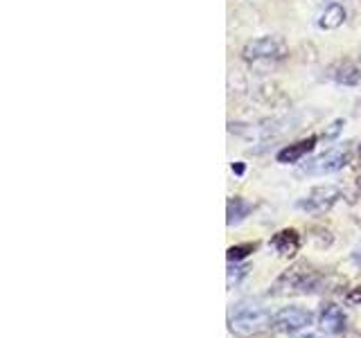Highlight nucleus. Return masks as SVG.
Returning a JSON list of instances; mask_svg holds the SVG:
<instances>
[{
    "instance_id": "nucleus-4",
    "label": "nucleus",
    "mask_w": 361,
    "mask_h": 338,
    "mask_svg": "<svg viewBox=\"0 0 361 338\" xmlns=\"http://www.w3.org/2000/svg\"><path fill=\"white\" fill-rule=\"evenodd\" d=\"M314 323V313L310 309L302 307H285L278 313H274V320H271V327L282 334H298L305 327H310Z\"/></svg>"
},
{
    "instance_id": "nucleus-16",
    "label": "nucleus",
    "mask_w": 361,
    "mask_h": 338,
    "mask_svg": "<svg viewBox=\"0 0 361 338\" xmlns=\"http://www.w3.org/2000/svg\"><path fill=\"white\" fill-rule=\"evenodd\" d=\"M233 172L235 174H244V165H233Z\"/></svg>"
},
{
    "instance_id": "nucleus-15",
    "label": "nucleus",
    "mask_w": 361,
    "mask_h": 338,
    "mask_svg": "<svg viewBox=\"0 0 361 338\" xmlns=\"http://www.w3.org/2000/svg\"><path fill=\"white\" fill-rule=\"evenodd\" d=\"M348 302L350 304H361V287H357V289H353L348 293Z\"/></svg>"
},
{
    "instance_id": "nucleus-8",
    "label": "nucleus",
    "mask_w": 361,
    "mask_h": 338,
    "mask_svg": "<svg viewBox=\"0 0 361 338\" xmlns=\"http://www.w3.org/2000/svg\"><path fill=\"white\" fill-rule=\"evenodd\" d=\"M271 246H274L282 257H291V255L298 253L300 237H298L296 230H280V232L274 234V239H271Z\"/></svg>"
},
{
    "instance_id": "nucleus-17",
    "label": "nucleus",
    "mask_w": 361,
    "mask_h": 338,
    "mask_svg": "<svg viewBox=\"0 0 361 338\" xmlns=\"http://www.w3.org/2000/svg\"><path fill=\"white\" fill-rule=\"evenodd\" d=\"M307 338H325V336H307Z\"/></svg>"
},
{
    "instance_id": "nucleus-5",
    "label": "nucleus",
    "mask_w": 361,
    "mask_h": 338,
    "mask_svg": "<svg viewBox=\"0 0 361 338\" xmlns=\"http://www.w3.org/2000/svg\"><path fill=\"white\" fill-rule=\"evenodd\" d=\"M341 196V192L332 185H325V187H314L312 192L305 199H300L296 203V208L302 212H310V214H321L325 210H330L334 203Z\"/></svg>"
},
{
    "instance_id": "nucleus-2",
    "label": "nucleus",
    "mask_w": 361,
    "mask_h": 338,
    "mask_svg": "<svg viewBox=\"0 0 361 338\" xmlns=\"http://www.w3.org/2000/svg\"><path fill=\"white\" fill-rule=\"evenodd\" d=\"M287 52V43L282 37H259L244 45L242 56L246 61H276Z\"/></svg>"
},
{
    "instance_id": "nucleus-10",
    "label": "nucleus",
    "mask_w": 361,
    "mask_h": 338,
    "mask_svg": "<svg viewBox=\"0 0 361 338\" xmlns=\"http://www.w3.org/2000/svg\"><path fill=\"white\" fill-rule=\"evenodd\" d=\"M332 79L336 84H343V86H357L361 82V73L353 63H338L332 68Z\"/></svg>"
},
{
    "instance_id": "nucleus-9",
    "label": "nucleus",
    "mask_w": 361,
    "mask_h": 338,
    "mask_svg": "<svg viewBox=\"0 0 361 338\" xmlns=\"http://www.w3.org/2000/svg\"><path fill=\"white\" fill-rule=\"evenodd\" d=\"M343 20H345V7L338 5V3H330L323 9V14L319 16V27L321 30H336V27L343 25Z\"/></svg>"
},
{
    "instance_id": "nucleus-14",
    "label": "nucleus",
    "mask_w": 361,
    "mask_h": 338,
    "mask_svg": "<svg viewBox=\"0 0 361 338\" xmlns=\"http://www.w3.org/2000/svg\"><path fill=\"white\" fill-rule=\"evenodd\" d=\"M343 127H345V120H334V122L330 124V129L325 131V138H330V140H332V138H336V135L341 133V129H343Z\"/></svg>"
},
{
    "instance_id": "nucleus-1",
    "label": "nucleus",
    "mask_w": 361,
    "mask_h": 338,
    "mask_svg": "<svg viewBox=\"0 0 361 338\" xmlns=\"http://www.w3.org/2000/svg\"><path fill=\"white\" fill-rule=\"evenodd\" d=\"M271 320H274V315H271L269 309L262 307V304L242 302L231 311L228 325H231V332L237 336H253V334L264 332L267 327H271Z\"/></svg>"
},
{
    "instance_id": "nucleus-7",
    "label": "nucleus",
    "mask_w": 361,
    "mask_h": 338,
    "mask_svg": "<svg viewBox=\"0 0 361 338\" xmlns=\"http://www.w3.org/2000/svg\"><path fill=\"white\" fill-rule=\"evenodd\" d=\"M321 330L325 334H341L345 330V313L336 304H327L321 313Z\"/></svg>"
},
{
    "instance_id": "nucleus-13",
    "label": "nucleus",
    "mask_w": 361,
    "mask_h": 338,
    "mask_svg": "<svg viewBox=\"0 0 361 338\" xmlns=\"http://www.w3.org/2000/svg\"><path fill=\"white\" fill-rule=\"evenodd\" d=\"M248 273V266H231L228 268V289L240 284V280Z\"/></svg>"
},
{
    "instance_id": "nucleus-6",
    "label": "nucleus",
    "mask_w": 361,
    "mask_h": 338,
    "mask_svg": "<svg viewBox=\"0 0 361 338\" xmlns=\"http://www.w3.org/2000/svg\"><path fill=\"white\" fill-rule=\"evenodd\" d=\"M314 144H316V138L312 135V138H307V140H300V142L287 144L285 149H280V151H278L276 158H278V163H282V165L298 163V161H302V158L314 149Z\"/></svg>"
},
{
    "instance_id": "nucleus-3",
    "label": "nucleus",
    "mask_w": 361,
    "mask_h": 338,
    "mask_svg": "<svg viewBox=\"0 0 361 338\" xmlns=\"http://www.w3.org/2000/svg\"><path fill=\"white\" fill-rule=\"evenodd\" d=\"M350 161V144H341V146H332L325 154H321L319 158H314L312 163H307V167L302 169L305 174L312 176H325V174H334L338 169H343Z\"/></svg>"
},
{
    "instance_id": "nucleus-11",
    "label": "nucleus",
    "mask_w": 361,
    "mask_h": 338,
    "mask_svg": "<svg viewBox=\"0 0 361 338\" xmlns=\"http://www.w3.org/2000/svg\"><path fill=\"white\" fill-rule=\"evenodd\" d=\"M251 210H253V206L246 199L235 196V199L228 201V219H226V221H228V225L240 223V221H244L248 217V214H251Z\"/></svg>"
},
{
    "instance_id": "nucleus-12",
    "label": "nucleus",
    "mask_w": 361,
    "mask_h": 338,
    "mask_svg": "<svg viewBox=\"0 0 361 338\" xmlns=\"http://www.w3.org/2000/svg\"><path fill=\"white\" fill-rule=\"evenodd\" d=\"M255 251V244H244V246H233L228 248V262H240L248 253Z\"/></svg>"
}]
</instances>
